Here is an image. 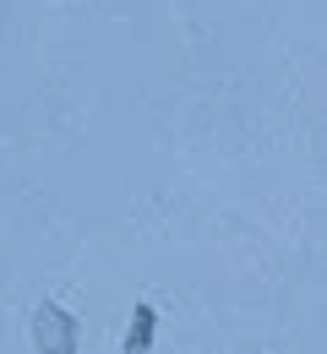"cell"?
<instances>
[{
	"mask_svg": "<svg viewBox=\"0 0 327 354\" xmlns=\"http://www.w3.org/2000/svg\"><path fill=\"white\" fill-rule=\"evenodd\" d=\"M153 338H158V310L147 306V300H137V306H131V327H126V338H120V354H147Z\"/></svg>",
	"mask_w": 327,
	"mask_h": 354,
	"instance_id": "2",
	"label": "cell"
},
{
	"mask_svg": "<svg viewBox=\"0 0 327 354\" xmlns=\"http://www.w3.org/2000/svg\"><path fill=\"white\" fill-rule=\"evenodd\" d=\"M77 344H82L77 316L60 306V300H39L33 306V349L39 354H77Z\"/></svg>",
	"mask_w": 327,
	"mask_h": 354,
	"instance_id": "1",
	"label": "cell"
}]
</instances>
